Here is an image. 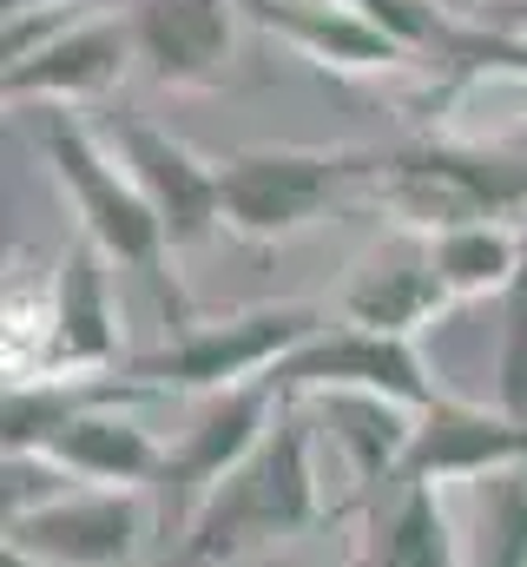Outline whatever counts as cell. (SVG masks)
Listing matches in <instances>:
<instances>
[{"label":"cell","mask_w":527,"mask_h":567,"mask_svg":"<svg viewBox=\"0 0 527 567\" xmlns=\"http://www.w3.org/2000/svg\"><path fill=\"white\" fill-rule=\"evenodd\" d=\"M310 403H283V416L270 423L258 449L205 495L192 535L178 542V555L165 567H231L258 548L297 542L323 522V495H317V429Z\"/></svg>","instance_id":"obj_1"},{"label":"cell","mask_w":527,"mask_h":567,"mask_svg":"<svg viewBox=\"0 0 527 567\" xmlns=\"http://www.w3.org/2000/svg\"><path fill=\"white\" fill-rule=\"evenodd\" d=\"M390 152L383 145H258L218 165L225 231L245 245H283L350 198L376 192Z\"/></svg>","instance_id":"obj_2"},{"label":"cell","mask_w":527,"mask_h":567,"mask_svg":"<svg viewBox=\"0 0 527 567\" xmlns=\"http://www.w3.org/2000/svg\"><path fill=\"white\" fill-rule=\"evenodd\" d=\"M33 140H40L73 218H80V238H93L113 265H132L152 284H165V251L172 245H165V225H158L152 198L126 172V158H113L73 106H46L33 120Z\"/></svg>","instance_id":"obj_3"},{"label":"cell","mask_w":527,"mask_h":567,"mask_svg":"<svg viewBox=\"0 0 527 567\" xmlns=\"http://www.w3.org/2000/svg\"><path fill=\"white\" fill-rule=\"evenodd\" d=\"M317 330H323V317H317L310 303H258V310H238V317L185 323L165 350L132 357L126 377L145 383L152 396H165V390L218 396V390H245V383L270 377V370H277L290 350H303Z\"/></svg>","instance_id":"obj_4"},{"label":"cell","mask_w":527,"mask_h":567,"mask_svg":"<svg viewBox=\"0 0 527 567\" xmlns=\"http://www.w3.org/2000/svg\"><path fill=\"white\" fill-rule=\"evenodd\" d=\"M277 416H283L277 377H258V383H245V390L205 396L198 423L185 429V435L172 442V455H165V475H158V535L185 542L192 522H198V508H205V495L270 435Z\"/></svg>","instance_id":"obj_5"},{"label":"cell","mask_w":527,"mask_h":567,"mask_svg":"<svg viewBox=\"0 0 527 567\" xmlns=\"http://www.w3.org/2000/svg\"><path fill=\"white\" fill-rule=\"evenodd\" d=\"M158 528L145 488H73L7 522V548L40 567H138Z\"/></svg>","instance_id":"obj_6"},{"label":"cell","mask_w":527,"mask_h":567,"mask_svg":"<svg viewBox=\"0 0 527 567\" xmlns=\"http://www.w3.org/2000/svg\"><path fill=\"white\" fill-rule=\"evenodd\" d=\"M270 377H277L283 403H303V396H323V390H370V396H390V403L415 410V416L442 403V390L428 383V370H422L409 337H376V330H356V323L317 330Z\"/></svg>","instance_id":"obj_7"},{"label":"cell","mask_w":527,"mask_h":567,"mask_svg":"<svg viewBox=\"0 0 527 567\" xmlns=\"http://www.w3.org/2000/svg\"><path fill=\"white\" fill-rule=\"evenodd\" d=\"M238 0H132V40L158 86L205 93L231 73L238 53Z\"/></svg>","instance_id":"obj_8"},{"label":"cell","mask_w":527,"mask_h":567,"mask_svg":"<svg viewBox=\"0 0 527 567\" xmlns=\"http://www.w3.org/2000/svg\"><path fill=\"white\" fill-rule=\"evenodd\" d=\"M120 158H126V172L138 178V192L152 198L172 251H185V245H198V238H211L225 225L218 165L198 158L185 140L158 133L152 120H120Z\"/></svg>","instance_id":"obj_9"},{"label":"cell","mask_w":527,"mask_h":567,"mask_svg":"<svg viewBox=\"0 0 527 567\" xmlns=\"http://www.w3.org/2000/svg\"><path fill=\"white\" fill-rule=\"evenodd\" d=\"M138 60L132 20H86L66 33H46L33 53L7 60L0 93L7 100H40V106H86L100 93H113Z\"/></svg>","instance_id":"obj_10"},{"label":"cell","mask_w":527,"mask_h":567,"mask_svg":"<svg viewBox=\"0 0 527 567\" xmlns=\"http://www.w3.org/2000/svg\"><path fill=\"white\" fill-rule=\"evenodd\" d=\"M527 462V423L508 410H482V403H462V396H442L435 410H422L415 442H409V462L390 488H442V482H475V475H495V468H515Z\"/></svg>","instance_id":"obj_11"},{"label":"cell","mask_w":527,"mask_h":567,"mask_svg":"<svg viewBox=\"0 0 527 567\" xmlns=\"http://www.w3.org/2000/svg\"><path fill=\"white\" fill-rule=\"evenodd\" d=\"M258 27L277 40H290L303 60L330 66V73H390L415 66V53L395 40L383 20H370L356 0H238Z\"/></svg>","instance_id":"obj_12"},{"label":"cell","mask_w":527,"mask_h":567,"mask_svg":"<svg viewBox=\"0 0 527 567\" xmlns=\"http://www.w3.org/2000/svg\"><path fill=\"white\" fill-rule=\"evenodd\" d=\"M106 251L93 238H80L60 265H53V310H46V357L66 377H100L120 357V323H113V297H106Z\"/></svg>","instance_id":"obj_13"},{"label":"cell","mask_w":527,"mask_h":567,"mask_svg":"<svg viewBox=\"0 0 527 567\" xmlns=\"http://www.w3.org/2000/svg\"><path fill=\"white\" fill-rule=\"evenodd\" d=\"M33 455H46V462H53L60 475H73V482H100V488H158L172 449H165L152 429H138L132 416H120V403H106V410L73 416V423L60 429L46 449H33Z\"/></svg>","instance_id":"obj_14"},{"label":"cell","mask_w":527,"mask_h":567,"mask_svg":"<svg viewBox=\"0 0 527 567\" xmlns=\"http://www.w3.org/2000/svg\"><path fill=\"white\" fill-rule=\"evenodd\" d=\"M330 435H337V449L350 455V468H356V482L370 488V495H383L395 475H402V462H409V442H415V410H402L390 396H370V390H323V396H303Z\"/></svg>","instance_id":"obj_15"},{"label":"cell","mask_w":527,"mask_h":567,"mask_svg":"<svg viewBox=\"0 0 527 567\" xmlns=\"http://www.w3.org/2000/svg\"><path fill=\"white\" fill-rule=\"evenodd\" d=\"M442 303H455L448 297V284L442 271L428 265V251L422 258H402V265H363L356 284L343 290V323H356V330H376V337H415Z\"/></svg>","instance_id":"obj_16"},{"label":"cell","mask_w":527,"mask_h":567,"mask_svg":"<svg viewBox=\"0 0 527 567\" xmlns=\"http://www.w3.org/2000/svg\"><path fill=\"white\" fill-rule=\"evenodd\" d=\"M363 567H468L455 548V522L442 508V488H415V482L383 488Z\"/></svg>","instance_id":"obj_17"},{"label":"cell","mask_w":527,"mask_h":567,"mask_svg":"<svg viewBox=\"0 0 527 567\" xmlns=\"http://www.w3.org/2000/svg\"><path fill=\"white\" fill-rule=\"evenodd\" d=\"M428 265L442 271L448 297H495L527 278V238L521 225H462L428 238Z\"/></svg>","instance_id":"obj_18"},{"label":"cell","mask_w":527,"mask_h":567,"mask_svg":"<svg viewBox=\"0 0 527 567\" xmlns=\"http://www.w3.org/2000/svg\"><path fill=\"white\" fill-rule=\"evenodd\" d=\"M468 567H527V462L468 482Z\"/></svg>","instance_id":"obj_19"},{"label":"cell","mask_w":527,"mask_h":567,"mask_svg":"<svg viewBox=\"0 0 527 567\" xmlns=\"http://www.w3.org/2000/svg\"><path fill=\"white\" fill-rule=\"evenodd\" d=\"M356 7H363L370 20H383V27H390L395 40L422 60V66H435V60L448 53L455 27H462V20H455V13H442L435 0H356Z\"/></svg>","instance_id":"obj_20"},{"label":"cell","mask_w":527,"mask_h":567,"mask_svg":"<svg viewBox=\"0 0 527 567\" xmlns=\"http://www.w3.org/2000/svg\"><path fill=\"white\" fill-rule=\"evenodd\" d=\"M0 7H7V33H20V27H40V13L60 0H0Z\"/></svg>","instance_id":"obj_21"}]
</instances>
